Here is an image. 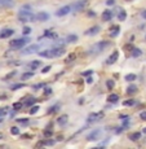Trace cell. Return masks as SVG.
<instances>
[{
	"label": "cell",
	"instance_id": "cell-1",
	"mask_svg": "<svg viewBox=\"0 0 146 149\" xmlns=\"http://www.w3.org/2000/svg\"><path fill=\"white\" fill-rule=\"evenodd\" d=\"M18 20L21 22H24V24H26V22H31V21L36 20V14L31 13V7H30V5H25L24 8L20 11Z\"/></svg>",
	"mask_w": 146,
	"mask_h": 149
},
{
	"label": "cell",
	"instance_id": "cell-2",
	"mask_svg": "<svg viewBox=\"0 0 146 149\" xmlns=\"http://www.w3.org/2000/svg\"><path fill=\"white\" fill-rule=\"evenodd\" d=\"M109 46H110V43L106 42V40H104V42H98V43H96L94 46L89 49V53H90V55H98V53H101L102 51H105Z\"/></svg>",
	"mask_w": 146,
	"mask_h": 149
},
{
	"label": "cell",
	"instance_id": "cell-3",
	"mask_svg": "<svg viewBox=\"0 0 146 149\" xmlns=\"http://www.w3.org/2000/svg\"><path fill=\"white\" fill-rule=\"evenodd\" d=\"M30 42V39L28 38H22V39H14V40H12L10 42V48H13V49H22L26 44Z\"/></svg>",
	"mask_w": 146,
	"mask_h": 149
},
{
	"label": "cell",
	"instance_id": "cell-4",
	"mask_svg": "<svg viewBox=\"0 0 146 149\" xmlns=\"http://www.w3.org/2000/svg\"><path fill=\"white\" fill-rule=\"evenodd\" d=\"M101 136H102V130L96 128L93 131H90L88 135H87V140L88 141H96L98 139H101Z\"/></svg>",
	"mask_w": 146,
	"mask_h": 149
},
{
	"label": "cell",
	"instance_id": "cell-5",
	"mask_svg": "<svg viewBox=\"0 0 146 149\" xmlns=\"http://www.w3.org/2000/svg\"><path fill=\"white\" fill-rule=\"evenodd\" d=\"M66 53V49L65 47H54L50 49V57L52 58H57V57H61Z\"/></svg>",
	"mask_w": 146,
	"mask_h": 149
},
{
	"label": "cell",
	"instance_id": "cell-6",
	"mask_svg": "<svg viewBox=\"0 0 146 149\" xmlns=\"http://www.w3.org/2000/svg\"><path fill=\"white\" fill-rule=\"evenodd\" d=\"M87 4H88V0H80V2L75 3V4L71 7V11H72V13H78V12L83 11V9L87 7Z\"/></svg>",
	"mask_w": 146,
	"mask_h": 149
},
{
	"label": "cell",
	"instance_id": "cell-7",
	"mask_svg": "<svg viewBox=\"0 0 146 149\" xmlns=\"http://www.w3.org/2000/svg\"><path fill=\"white\" fill-rule=\"evenodd\" d=\"M101 118H104V113L102 111H98V113H90L87 118V122L88 123H94V122H98L101 121Z\"/></svg>",
	"mask_w": 146,
	"mask_h": 149
},
{
	"label": "cell",
	"instance_id": "cell-8",
	"mask_svg": "<svg viewBox=\"0 0 146 149\" xmlns=\"http://www.w3.org/2000/svg\"><path fill=\"white\" fill-rule=\"evenodd\" d=\"M39 47L38 44H32V46H27L25 49H22V53L24 55H30V53H35V52L39 51Z\"/></svg>",
	"mask_w": 146,
	"mask_h": 149
},
{
	"label": "cell",
	"instance_id": "cell-9",
	"mask_svg": "<svg viewBox=\"0 0 146 149\" xmlns=\"http://www.w3.org/2000/svg\"><path fill=\"white\" fill-rule=\"evenodd\" d=\"M70 11H71V7L65 5V7H62V8H60V9L56 12V16H57V17H64V16H66V14H68V13H70Z\"/></svg>",
	"mask_w": 146,
	"mask_h": 149
},
{
	"label": "cell",
	"instance_id": "cell-10",
	"mask_svg": "<svg viewBox=\"0 0 146 149\" xmlns=\"http://www.w3.org/2000/svg\"><path fill=\"white\" fill-rule=\"evenodd\" d=\"M118 57H119V52H118V51H114L109 56V58L106 60V64H107V65H112L114 62H116Z\"/></svg>",
	"mask_w": 146,
	"mask_h": 149
},
{
	"label": "cell",
	"instance_id": "cell-11",
	"mask_svg": "<svg viewBox=\"0 0 146 149\" xmlns=\"http://www.w3.org/2000/svg\"><path fill=\"white\" fill-rule=\"evenodd\" d=\"M13 34H14V30H12V29H5V30H3V31H0V39L10 38Z\"/></svg>",
	"mask_w": 146,
	"mask_h": 149
},
{
	"label": "cell",
	"instance_id": "cell-12",
	"mask_svg": "<svg viewBox=\"0 0 146 149\" xmlns=\"http://www.w3.org/2000/svg\"><path fill=\"white\" fill-rule=\"evenodd\" d=\"M43 38H48V39H58V35L56 34V33H52V31H45V34H44V36H40L39 38V40H42Z\"/></svg>",
	"mask_w": 146,
	"mask_h": 149
},
{
	"label": "cell",
	"instance_id": "cell-13",
	"mask_svg": "<svg viewBox=\"0 0 146 149\" xmlns=\"http://www.w3.org/2000/svg\"><path fill=\"white\" fill-rule=\"evenodd\" d=\"M36 20L38 21H47V20H49V14L47 12H40L36 14Z\"/></svg>",
	"mask_w": 146,
	"mask_h": 149
},
{
	"label": "cell",
	"instance_id": "cell-14",
	"mask_svg": "<svg viewBox=\"0 0 146 149\" xmlns=\"http://www.w3.org/2000/svg\"><path fill=\"white\" fill-rule=\"evenodd\" d=\"M98 31H100V27H98V26H93V27H90V29L87 30V31H86V35L92 36V35H96Z\"/></svg>",
	"mask_w": 146,
	"mask_h": 149
},
{
	"label": "cell",
	"instance_id": "cell-15",
	"mask_svg": "<svg viewBox=\"0 0 146 149\" xmlns=\"http://www.w3.org/2000/svg\"><path fill=\"white\" fill-rule=\"evenodd\" d=\"M112 12L111 11H105L104 12V14H102V20L105 21V22H107V21H110L111 18H112Z\"/></svg>",
	"mask_w": 146,
	"mask_h": 149
},
{
	"label": "cell",
	"instance_id": "cell-16",
	"mask_svg": "<svg viewBox=\"0 0 146 149\" xmlns=\"http://www.w3.org/2000/svg\"><path fill=\"white\" fill-rule=\"evenodd\" d=\"M67 121H68V117H67L66 114H64V115H61V117L57 119V123H58L60 126H65V124L67 123Z\"/></svg>",
	"mask_w": 146,
	"mask_h": 149
},
{
	"label": "cell",
	"instance_id": "cell-17",
	"mask_svg": "<svg viewBox=\"0 0 146 149\" xmlns=\"http://www.w3.org/2000/svg\"><path fill=\"white\" fill-rule=\"evenodd\" d=\"M34 77V73L32 71H28V73H24L21 75V80H28V79H31Z\"/></svg>",
	"mask_w": 146,
	"mask_h": 149
},
{
	"label": "cell",
	"instance_id": "cell-18",
	"mask_svg": "<svg viewBox=\"0 0 146 149\" xmlns=\"http://www.w3.org/2000/svg\"><path fill=\"white\" fill-rule=\"evenodd\" d=\"M136 92H137V87L134 84H130V86L127 87V95H133Z\"/></svg>",
	"mask_w": 146,
	"mask_h": 149
},
{
	"label": "cell",
	"instance_id": "cell-19",
	"mask_svg": "<svg viewBox=\"0 0 146 149\" xmlns=\"http://www.w3.org/2000/svg\"><path fill=\"white\" fill-rule=\"evenodd\" d=\"M127 18V12L124 9H120L119 11V14H118V20L119 21H124Z\"/></svg>",
	"mask_w": 146,
	"mask_h": 149
},
{
	"label": "cell",
	"instance_id": "cell-20",
	"mask_svg": "<svg viewBox=\"0 0 146 149\" xmlns=\"http://www.w3.org/2000/svg\"><path fill=\"white\" fill-rule=\"evenodd\" d=\"M39 56H42V57H45V58H52V57H50V49L40 51V52H39Z\"/></svg>",
	"mask_w": 146,
	"mask_h": 149
},
{
	"label": "cell",
	"instance_id": "cell-21",
	"mask_svg": "<svg viewBox=\"0 0 146 149\" xmlns=\"http://www.w3.org/2000/svg\"><path fill=\"white\" fill-rule=\"evenodd\" d=\"M140 137H141V133L140 132H134V133H130V135H129V139L132 140V141L140 140Z\"/></svg>",
	"mask_w": 146,
	"mask_h": 149
},
{
	"label": "cell",
	"instance_id": "cell-22",
	"mask_svg": "<svg viewBox=\"0 0 146 149\" xmlns=\"http://www.w3.org/2000/svg\"><path fill=\"white\" fill-rule=\"evenodd\" d=\"M76 40H78V36H76L75 34H71V35H68L67 38H66V42L67 43H75Z\"/></svg>",
	"mask_w": 146,
	"mask_h": 149
},
{
	"label": "cell",
	"instance_id": "cell-23",
	"mask_svg": "<svg viewBox=\"0 0 146 149\" xmlns=\"http://www.w3.org/2000/svg\"><path fill=\"white\" fill-rule=\"evenodd\" d=\"M118 100H119V96L115 95V93L110 95L109 97H107V101H109V102H118Z\"/></svg>",
	"mask_w": 146,
	"mask_h": 149
},
{
	"label": "cell",
	"instance_id": "cell-24",
	"mask_svg": "<svg viewBox=\"0 0 146 149\" xmlns=\"http://www.w3.org/2000/svg\"><path fill=\"white\" fill-rule=\"evenodd\" d=\"M132 56H133V57H140V56H142V51L138 49V48H133V49H132Z\"/></svg>",
	"mask_w": 146,
	"mask_h": 149
},
{
	"label": "cell",
	"instance_id": "cell-25",
	"mask_svg": "<svg viewBox=\"0 0 146 149\" xmlns=\"http://www.w3.org/2000/svg\"><path fill=\"white\" fill-rule=\"evenodd\" d=\"M119 31H120V29H119L118 26H115L114 29H111L110 36H112V38H114V36H118V35H119Z\"/></svg>",
	"mask_w": 146,
	"mask_h": 149
},
{
	"label": "cell",
	"instance_id": "cell-26",
	"mask_svg": "<svg viewBox=\"0 0 146 149\" xmlns=\"http://www.w3.org/2000/svg\"><path fill=\"white\" fill-rule=\"evenodd\" d=\"M39 66H42V62L40 61H31V64H30V68H31L32 70L38 69Z\"/></svg>",
	"mask_w": 146,
	"mask_h": 149
},
{
	"label": "cell",
	"instance_id": "cell-27",
	"mask_svg": "<svg viewBox=\"0 0 146 149\" xmlns=\"http://www.w3.org/2000/svg\"><path fill=\"white\" fill-rule=\"evenodd\" d=\"M0 5L12 7V5H13V0H0Z\"/></svg>",
	"mask_w": 146,
	"mask_h": 149
},
{
	"label": "cell",
	"instance_id": "cell-28",
	"mask_svg": "<svg viewBox=\"0 0 146 149\" xmlns=\"http://www.w3.org/2000/svg\"><path fill=\"white\" fill-rule=\"evenodd\" d=\"M35 102H36V100H35L34 97H28V99L26 100V102H25V105H26V106H32Z\"/></svg>",
	"mask_w": 146,
	"mask_h": 149
},
{
	"label": "cell",
	"instance_id": "cell-29",
	"mask_svg": "<svg viewBox=\"0 0 146 149\" xmlns=\"http://www.w3.org/2000/svg\"><path fill=\"white\" fill-rule=\"evenodd\" d=\"M136 74H128V75L126 77V80H128V82H133V80H136Z\"/></svg>",
	"mask_w": 146,
	"mask_h": 149
},
{
	"label": "cell",
	"instance_id": "cell-30",
	"mask_svg": "<svg viewBox=\"0 0 146 149\" xmlns=\"http://www.w3.org/2000/svg\"><path fill=\"white\" fill-rule=\"evenodd\" d=\"M123 105L124 106H133L134 105V100H124Z\"/></svg>",
	"mask_w": 146,
	"mask_h": 149
},
{
	"label": "cell",
	"instance_id": "cell-31",
	"mask_svg": "<svg viewBox=\"0 0 146 149\" xmlns=\"http://www.w3.org/2000/svg\"><path fill=\"white\" fill-rule=\"evenodd\" d=\"M38 111H39V106L38 105H32L31 106V109H30V114H35V113H38Z\"/></svg>",
	"mask_w": 146,
	"mask_h": 149
},
{
	"label": "cell",
	"instance_id": "cell-32",
	"mask_svg": "<svg viewBox=\"0 0 146 149\" xmlns=\"http://www.w3.org/2000/svg\"><path fill=\"white\" fill-rule=\"evenodd\" d=\"M17 122H18L20 124L26 126V124H28V119H27V118H20V119H17Z\"/></svg>",
	"mask_w": 146,
	"mask_h": 149
},
{
	"label": "cell",
	"instance_id": "cell-33",
	"mask_svg": "<svg viewBox=\"0 0 146 149\" xmlns=\"http://www.w3.org/2000/svg\"><path fill=\"white\" fill-rule=\"evenodd\" d=\"M22 87H25V84H24V83H18V84H13V86L10 87V89L16 91V89H20V88H22Z\"/></svg>",
	"mask_w": 146,
	"mask_h": 149
},
{
	"label": "cell",
	"instance_id": "cell-34",
	"mask_svg": "<svg viewBox=\"0 0 146 149\" xmlns=\"http://www.w3.org/2000/svg\"><path fill=\"white\" fill-rule=\"evenodd\" d=\"M10 133L12 135H20V128L18 127H12L10 128Z\"/></svg>",
	"mask_w": 146,
	"mask_h": 149
},
{
	"label": "cell",
	"instance_id": "cell-35",
	"mask_svg": "<svg viewBox=\"0 0 146 149\" xmlns=\"http://www.w3.org/2000/svg\"><path fill=\"white\" fill-rule=\"evenodd\" d=\"M22 106H24V104H22V102H16V104H13V109H14V110H20Z\"/></svg>",
	"mask_w": 146,
	"mask_h": 149
},
{
	"label": "cell",
	"instance_id": "cell-36",
	"mask_svg": "<svg viewBox=\"0 0 146 149\" xmlns=\"http://www.w3.org/2000/svg\"><path fill=\"white\" fill-rule=\"evenodd\" d=\"M75 57H76V56H75L74 53H71V55H68V57H67V58L65 60V61H66V62L68 64V62H71V61H74V60H75Z\"/></svg>",
	"mask_w": 146,
	"mask_h": 149
},
{
	"label": "cell",
	"instance_id": "cell-37",
	"mask_svg": "<svg viewBox=\"0 0 146 149\" xmlns=\"http://www.w3.org/2000/svg\"><path fill=\"white\" fill-rule=\"evenodd\" d=\"M114 80H111V79H109V80H107L106 82V86H107V88H109V89H111V88H114Z\"/></svg>",
	"mask_w": 146,
	"mask_h": 149
},
{
	"label": "cell",
	"instance_id": "cell-38",
	"mask_svg": "<svg viewBox=\"0 0 146 149\" xmlns=\"http://www.w3.org/2000/svg\"><path fill=\"white\" fill-rule=\"evenodd\" d=\"M0 114H2V115H6V114H8V108H6V106L2 108V109H0Z\"/></svg>",
	"mask_w": 146,
	"mask_h": 149
},
{
	"label": "cell",
	"instance_id": "cell-39",
	"mask_svg": "<svg viewBox=\"0 0 146 149\" xmlns=\"http://www.w3.org/2000/svg\"><path fill=\"white\" fill-rule=\"evenodd\" d=\"M60 109V105H58V104H57V105H54V106H53L52 109H49V113H56V111Z\"/></svg>",
	"mask_w": 146,
	"mask_h": 149
},
{
	"label": "cell",
	"instance_id": "cell-40",
	"mask_svg": "<svg viewBox=\"0 0 146 149\" xmlns=\"http://www.w3.org/2000/svg\"><path fill=\"white\" fill-rule=\"evenodd\" d=\"M45 86H47V84H45V83H39V84H35V86H34V89H39V88H44Z\"/></svg>",
	"mask_w": 146,
	"mask_h": 149
},
{
	"label": "cell",
	"instance_id": "cell-41",
	"mask_svg": "<svg viewBox=\"0 0 146 149\" xmlns=\"http://www.w3.org/2000/svg\"><path fill=\"white\" fill-rule=\"evenodd\" d=\"M44 136H45V137L52 136V131H50V130H45V131H44Z\"/></svg>",
	"mask_w": 146,
	"mask_h": 149
},
{
	"label": "cell",
	"instance_id": "cell-42",
	"mask_svg": "<svg viewBox=\"0 0 146 149\" xmlns=\"http://www.w3.org/2000/svg\"><path fill=\"white\" fill-rule=\"evenodd\" d=\"M30 33H31V29L30 27H24V35H27Z\"/></svg>",
	"mask_w": 146,
	"mask_h": 149
},
{
	"label": "cell",
	"instance_id": "cell-43",
	"mask_svg": "<svg viewBox=\"0 0 146 149\" xmlns=\"http://www.w3.org/2000/svg\"><path fill=\"white\" fill-rule=\"evenodd\" d=\"M106 5H109V7L115 5V0H106Z\"/></svg>",
	"mask_w": 146,
	"mask_h": 149
},
{
	"label": "cell",
	"instance_id": "cell-44",
	"mask_svg": "<svg viewBox=\"0 0 146 149\" xmlns=\"http://www.w3.org/2000/svg\"><path fill=\"white\" fill-rule=\"evenodd\" d=\"M92 74H93V71L88 70V71H84V73H83V77H88V75H92Z\"/></svg>",
	"mask_w": 146,
	"mask_h": 149
},
{
	"label": "cell",
	"instance_id": "cell-45",
	"mask_svg": "<svg viewBox=\"0 0 146 149\" xmlns=\"http://www.w3.org/2000/svg\"><path fill=\"white\" fill-rule=\"evenodd\" d=\"M140 117H141V119H144V121H146V111H142V113L140 114Z\"/></svg>",
	"mask_w": 146,
	"mask_h": 149
},
{
	"label": "cell",
	"instance_id": "cell-46",
	"mask_svg": "<svg viewBox=\"0 0 146 149\" xmlns=\"http://www.w3.org/2000/svg\"><path fill=\"white\" fill-rule=\"evenodd\" d=\"M49 70H50V66H45V68L42 70V73H48Z\"/></svg>",
	"mask_w": 146,
	"mask_h": 149
},
{
	"label": "cell",
	"instance_id": "cell-47",
	"mask_svg": "<svg viewBox=\"0 0 146 149\" xmlns=\"http://www.w3.org/2000/svg\"><path fill=\"white\" fill-rule=\"evenodd\" d=\"M14 74H16V71H12L10 74H8V75H6L4 79H9V78H12V75H14Z\"/></svg>",
	"mask_w": 146,
	"mask_h": 149
},
{
	"label": "cell",
	"instance_id": "cell-48",
	"mask_svg": "<svg viewBox=\"0 0 146 149\" xmlns=\"http://www.w3.org/2000/svg\"><path fill=\"white\" fill-rule=\"evenodd\" d=\"M49 93H52V89L49 87H47V88H45V95H49Z\"/></svg>",
	"mask_w": 146,
	"mask_h": 149
},
{
	"label": "cell",
	"instance_id": "cell-49",
	"mask_svg": "<svg viewBox=\"0 0 146 149\" xmlns=\"http://www.w3.org/2000/svg\"><path fill=\"white\" fill-rule=\"evenodd\" d=\"M88 16H89V17H94V16H96V13L90 11V12H88Z\"/></svg>",
	"mask_w": 146,
	"mask_h": 149
},
{
	"label": "cell",
	"instance_id": "cell-50",
	"mask_svg": "<svg viewBox=\"0 0 146 149\" xmlns=\"http://www.w3.org/2000/svg\"><path fill=\"white\" fill-rule=\"evenodd\" d=\"M4 117H5V115H2V114H0V123L4 121Z\"/></svg>",
	"mask_w": 146,
	"mask_h": 149
},
{
	"label": "cell",
	"instance_id": "cell-51",
	"mask_svg": "<svg viewBox=\"0 0 146 149\" xmlns=\"http://www.w3.org/2000/svg\"><path fill=\"white\" fill-rule=\"evenodd\" d=\"M142 17L146 20V11H144V12H142Z\"/></svg>",
	"mask_w": 146,
	"mask_h": 149
},
{
	"label": "cell",
	"instance_id": "cell-52",
	"mask_svg": "<svg viewBox=\"0 0 146 149\" xmlns=\"http://www.w3.org/2000/svg\"><path fill=\"white\" fill-rule=\"evenodd\" d=\"M87 82H88V83H92V82H93V79H92V78H88Z\"/></svg>",
	"mask_w": 146,
	"mask_h": 149
},
{
	"label": "cell",
	"instance_id": "cell-53",
	"mask_svg": "<svg viewBox=\"0 0 146 149\" xmlns=\"http://www.w3.org/2000/svg\"><path fill=\"white\" fill-rule=\"evenodd\" d=\"M144 133H146V127H145V128H144Z\"/></svg>",
	"mask_w": 146,
	"mask_h": 149
},
{
	"label": "cell",
	"instance_id": "cell-54",
	"mask_svg": "<svg viewBox=\"0 0 146 149\" xmlns=\"http://www.w3.org/2000/svg\"><path fill=\"white\" fill-rule=\"evenodd\" d=\"M2 137H3V135H2V133H0V139H2Z\"/></svg>",
	"mask_w": 146,
	"mask_h": 149
}]
</instances>
